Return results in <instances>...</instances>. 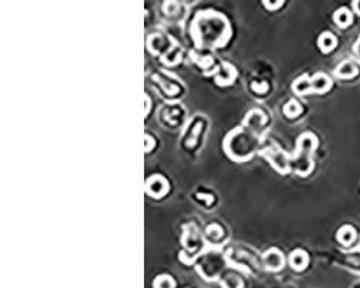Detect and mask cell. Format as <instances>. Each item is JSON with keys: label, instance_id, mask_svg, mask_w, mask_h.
Here are the masks:
<instances>
[{"label": "cell", "instance_id": "13", "mask_svg": "<svg viewBox=\"0 0 360 288\" xmlns=\"http://www.w3.org/2000/svg\"><path fill=\"white\" fill-rule=\"evenodd\" d=\"M268 88H270V85L265 81H254L251 84V90L254 91L255 94H258V95L267 94V92H268Z\"/></svg>", "mask_w": 360, "mask_h": 288}, {"label": "cell", "instance_id": "5", "mask_svg": "<svg viewBox=\"0 0 360 288\" xmlns=\"http://www.w3.org/2000/svg\"><path fill=\"white\" fill-rule=\"evenodd\" d=\"M336 75L339 78H343V80H350V78L357 75V66L351 61H344V62H342L337 66Z\"/></svg>", "mask_w": 360, "mask_h": 288}, {"label": "cell", "instance_id": "14", "mask_svg": "<svg viewBox=\"0 0 360 288\" xmlns=\"http://www.w3.org/2000/svg\"><path fill=\"white\" fill-rule=\"evenodd\" d=\"M154 287H174V281L170 278V275H160L154 281Z\"/></svg>", "mask_w": 360, "mask_h": 288}, {"label": "cell", "instance_id": "12", "mask_svg": "<svg viewBox=\"0 0 360 288\" xmlns=\"http://www.w3.org/2000/svg\"><path fill=\"white\" fill-rule=\"evenodd\" d=\"M282 111H284V114H285L288 118H296L301 114L303 107L300 105V102L296 101V99H290L287 104L284 105Z\"/></svg>", "mask_w": 360, "mask_h": 288}, {"label": "cell", "instance_id": "8", "mask_svg": "<svg viewBox=\"0 0 360 288\" xmlns=\"http://www.w3.org/2000/svg\"><path fill=\"white\" fill-rule=\"evenodd\" d=\"M333 19L337 26L344 29V27H347L353 22V15H351V12L349 9L340 8V9H337L334 12Z\"/></svg>", "mask_w": 360, "mask_h": 288}, {"label": "cell", "instance_id": "4", "mask_svg": "<svg viewBox=\"0 0 360 288\" xmlns=\"http://www.w3.org/2000/svg\"><path fill=\"white\" fill-rule=\"evenodd\" d=\"M311 85H313V92L317 94H323L326 91L330 90L332 87V81L329 77H326L324 74H315L314 77L311 78Z\"/></svg>", "mask_w": 360, "mask_h": 288}, {"label": "cell", "instance_id": "1", "mask_svg": "<svg viewBox=\"0 0 360 288\" xmlns=\"http://www.w3.org/2000/svg\"><path fill=\"white\" fill-rule=\"evenodd\" d=\"M146 190L153 198H162L169 192V183H167V180L162 176H159V174L152 176L146 182Z\"/></svg>", "mask_w": 360, "mask_h": 288}, {"label": "cell", "instance_id": "20", "mask_svg": "<svg viewBox=\"0 0 360 288\" xmlns=\"http://www.w3.org/2000/svg\"><path fill=\"white\" fill-rule=\"evenodd\" d=\"M353 49H354V54L357 55V56L360 58V36L359 39L356 41V44H354V48H353Z\"/></svg>", "mask_w": 360, "mask_h": 288}, {"label": "cell", "instance_id": "6", "mask_svg": "<svg viewBox=\"0 0 360 288\" xmlns=\"http://www.w3.org/2000/svg\"><path fill=\"white\" fill-rule=\"evenodd\" d=\"M318 48H320V51L323 52V54H329V52H332L334 48H336V44H337V41H336V38L333 36V33H330V32H324V33H321V35L318 36Z\"/></svg>", "mask_w": 360, "mask_h": 288}, {"label": "cell", "instance_id": "15", "mask_svg": "<svg viewBox=\"0 0 360 288\" xmlns=\"http://www.w3.org/2000/svg\"><path fill=\"white\" fill-rule=\"evenodd\" d=\"M206 232L207 235H209L210 238H213V239H219V238L224 236V229H222L219 225H216V224L207 226Z\"/></svg>", "mask_w": 360, "mask_h": 288}, {"label": "cell", "instance_id": "3", "mask_svg": "<svg viewBox=\"0 0 360 288\" xmlns=\"http://www.w3.org/2000/svg\"><path fill=\"white\" fill-rule=\"evenodd\" d=\"M290 265L293 267V270L303 271L308 265V255L303 249H296L291 252L290 255Z\"/></svg>", "mask_w": 360, "mask_h": 288}, {"label": "cell", "instance_id": "9", "mask_svg": "<svg viewBox=\"0 0 360 288\" xmlns=\"http://www.w3.org/2000/svg\"><path fill=\"white\" fill-rule=\"evenodd\" d=\"M235 71L234 68L229 65V63H225L224 66H222V69H221V74L216 77V82L219 84V85H229V84H232L235 80Z\"/></svg>", "mask_w": 360, "mask_h": 288}, {"label": "cell", "instance_id": "11", "mask_svg": "<svg viewBox=\"0 0 360 288\" xmlns=\"http://www.w3.org/2000/svg\"><path fill=\"white\" fill-rule=\"evenodd\" d=\"M265 154L270 157L271 163L274 164V167H275L277 170H279L281 173H285V171L288 170L287 160H285V157L279 153V152H275V153H272V154H268L267 152H265Z\"/></svg>", "mask_w": 360, "mask_h": 288}, {"label": "cell", "instance_id": "10", "mask_svg": "<svg viewBox=\"0 0 360 288\" xmlns=\"http://www.w3.org/2000/svg\"><path fill=\"white\" fill-rule=\"evenodd\" d=\"M354 238H356V232H354V229L349 225L340 228V231L337 232V241L342 243V245H344V246H349V245L354 241Z\"/></svg>", "mask_w": 360, "mask_h": 288}, {"label": "cell", "instance_id": "17", "mask_svg": "<svg viewBox=\"0 0 360 288\" xmlns=\"http://www.w3.org/2000/svg\"><path fill=\"white\" fill-rule=\"evenodd\" d=\"M262 3L268 10H275L282 6L284 0H262Z\"/></svg>", "mask_w": 360, "mask_h": 288}, {"label": "cell", "instance_id": "18", "mask_svg": "<svg viewBox=\"0 0 360 288\" xmlns=\"http://www.w3.org/2000/svg\"><path fill=\"white\" fill-rule=\"evenodd\" d=\"M144 140H146V143H147V146H146V152L149 153V152H152V147H153V140H152V137H150L149 134L146 135V138H144Z\"/></svg>", "mask_w": 360, "mask_h": 288}, {"label": "cell", "instance_id": "19", "mask_svg": "<svg viewBox=\"0 0 360 288\" xmlns=\"http://www.w3.org/2000/svg\"><path fill=\"white\" fill-rule=\"evenodd\" d=\"M353 9L357 15H360V0H353Z\"/></svg>", "mask_w": 360, "mask_h": 288}, {"label": "cell", "instance_id": "7", "mask_svg": "<svg viewBox=\"0 0 360 288\" xmlns=\"http://www.w3.org/2000/svg\"><path fill=\"white\" fill-rule=\"evenodd\" d=\"M293 90L298 95H304L313 92V85H311V78H308V75H301L297 78V81L293 84Z\"/></svg>", "mask_w": 360, "mask_h": 288}, {"label": "cell", "instance_id": "16", "mask_svg": "<svg viewBox=\"0 0 360 288\" xmlns=\"http://www.w3.org/2000/svg\"><path fill=\"white\" fill-rule=\"evenodd\" d=\"M163 10H164L166 15H174V13L179 12V5H177L176 0H167L163 6Z\"/></svg>", "mask_w": 360, "mask_h": 288}, {"label": "cell", "instance_id": "2", "mask_svg": "<svg viewBox=\"0 0 360 288\" xmlns=\"http://www.w3.org/2000/svg\"><path fill=\"white\" fill-rule=\"evenodd\" d=\"M264 264L267 265L268 270L278 271L284 265V257L277 248H271L264 255Z\"/></svg>", "mask_w": 360, "mask_h": 288}]
</instances>
